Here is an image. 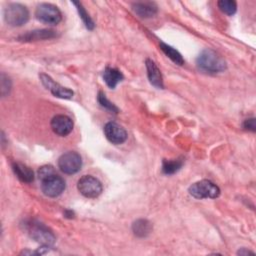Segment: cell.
Returning <instances> with one entry per match:
<instances>
[{"label":"cell","mask_w":256,"mask_h":256,"mask_svg":"<svg viewBox=\"0 0 256 256\" xmlns=\"http://www.w3.org/2000/svg\"><path fill=\"white\" fill-rule=\"evenodd\" d=\"M197 67L206 73L216 74L226 69L225 60L214 50L204 49L196 59Z\"/></svg>","instance_id":"obj_1"},{"label":"cell","mask_w":256,"mask_h":256,"mask_svg":"<svg viewBox=\"0 0 256 256\" xmlns=\"http://www.w3.org/2000/svg\"><path fill=\"white\" fill-rule=\"evenodd\" d=\"M29 19V11L26 6L19 3H11L4 9L5 22L13 27L22 26Z\"/></svg>","instance_id":"obj_2"},{"label":"cell","mask_w":256,"mask_h":256,"mask_svg":"<svg viewBox=\"0 0 256 256\" xmlns=\"http://www.w3.org/2000/svg\"><path fill=\"white\" fill-rule=\"evenodd\" d=\"M189 194L196 199H215L220 195L219 187L210 180H200L193 183L189 189Z\"/></svg>","instance_id":"obj_3"},{"label":"cell","mask_w":256,"mask_h":256,"mask_svg":"<svg viewBox=\"0 0 256 256\" xmlns=\"http://www.w3.org/2000/svg\"><path fill=\"white\" fill-rule=\"evenodd\" d=\"M27 231L31 238L41 243L42 245L51 246L55 242V236L51 230H49L44 224L37 221H30L26 224Z\"/></svg>","instance_id":"obj_4"},{"label":"cell","mask_w":256,"mask_h":256,"mask_svg":"<svg viewBox=\"0 0 256 256\" xmlns=\"http://www.w3.org/2000/svg\"><path fill=\"white\" fill-rule=\"evenodd\" d=\"M35 16L37 20L48 25H56L62 19V15L58 7L50 3L39 4L35 10Z\"/></svg>","instance_id":"obj_5"},{"label":"cell","mask_w":256,"mask_h":256,"mask_svg":"<svg viewBox=\"0 0 256 256\" xmlns=\"http://www.w3.org/2000/svg\"><path fill=\"white\" fill-rule=\"evenodd\" d=\"M82 166V158L75 151H68L62 154L58 159V168L64 174H75Z\"/></svg>","instance_id":"obj_6"},{"label":"cell","mask_w":256,"mask_h":256,"mask_svg":"<svg viewBox=\"0 0 256 256\" xmlns=\"http://www.w3.org/2000/svg\"><path fill=\"white\" fill-rule=\"evenodd\" d=\"M77 188L79 192L84 197H87V198H96L101 194L103 190L101 182L97 178L91 175L82 176L78 180Z\"/></svg>","instance_id":"obj_7"},{"label":"cell","mask_w":256,"mask_h":256,"mask_svg":"<svg viewBox=\"0 0 256 256\" xmlns=\"http://www.w3.org/2000/svg\"><path fill=\"white\" fill-rule=\"evenodd\" d=\"M65 181L56 173L41 180V189L44 195L48 197H57L65 190Z\"/></svg>","instance_id":"obj_8"},{"label":"cell","mask_w":256,"mask_h":256,"mask_svg":"<svg viewBox=\"0 0 256 256\" xmlns=\"http://www.w3.org/2000/svg\"><path fill=\"white\" fill-rule=\"evenodd\" d=\"M39 78L43 86L49 90L55 97L62 99H71L74 95V92L66 87L61 86L59 83L55 82L49 75L45 73L39 74Z\"/></svg>","instance_id":"obj_9"},{"label":"cell","mask_w":256,"mask_h":256,"mask_svg":"<svg viewBox=\"0 0 256 256\" xmlns=\"http://www.w3.org/2000/svg\"><path fill=\"white\" fill-rule=\"evenodd\" d=\"M104 134L108 141L113 144H122L127 139L126 130L115 122H108L105 124Z\"/></svg>","instance_id":"obj_10"},{"label":"cell","mask_w":256,"mask_h":256,"mask_svg":"<svg viewBox=\"0 0 256 256\" xmlns=\"http://www.w3.org/2000/svg\"><path fill=\"white\" fill-rule=\"evenodd\" d=\"M52 131L59 136H66L73 130V121L66 115H56L50 123Z\"/></svg>","instance_id":"obj_11"},{"label":"cell","mask_w":256,"mask_h":256,"mask_svg":"<svg viewBox=\"0 0 256 256\" xmlns=\"http://www.w3.org/2000/svg\"><path fill=\"white\" fill-rule=\"evenodd\" d=\"M146 69H147V76L149 79V82L156 88L158 89H163L164 84H163V78H162V74L159 70V68L157 67V65L155 64L154 61H152L151 59H147L146 62Z\"/></svg>","instance_id":"obj_12"},{"label":"cell","mask_w":256,"mask_h":256,"mask_svg":"<svg viewBox=\"0 0 256 256\" xmlns=\"http://www.w3.org/2000/svg\"><path fill=\"white\" fill-rule=\"evenodd\" d=\"M133 11L141 18H151L157 13V5L154 2H136L132 5Z\"/></svg>","instance_id":"obj_13"},{"label":"cell","mask_w":256,"mask_h":256,"mask_svg":"<svg viewBox=\"0 0 256 256\" xmlns=\"http://www.w3.org/2000/svg\"><path fill=\"white\" fill-rule=\"evenodd\" d=\"M56 36L55 31L50 29H40V30H34L29 31L26 34H23L19 37L20 41L30 42V41H38V40H45V39H51Z\"/></svg>","instance_id":"obj_14"},{"label":"cell","mask_w":256,"mask_h":256,"mask_svg":"<svg viewBox=\"0 0 256 256\" xmlns=\"http://www.w3.org/2000/svg\"><path fill=\"white\" fill-rule=\"evenodd\" d=\"M12 170L17 178L24 183H31L34 180V172L25 164L14 162L12 163Z\"/></svg>","instance_id":"obj_15"},{"label":"cell","mask_w":256,"mask_h":256,"mask_svg":"<svg viewBox=\"0 0 256 256\" xmlns=\"http://www.w3.org/2000/svg\"><path fill=\"white\" fill-rule=\"evenodd\" d=\"M123 74L116 68L106 67L103 71V79L106 85L111 89H114L116 85L123 80Z\"/></svg>","instance_id":"obj_16"},{"label":"cell","mask_w":256,"mask_h":256,"mask_svg":"<svg viewBox=\"0 0 256 256\" xmlns=\"http://www.w3.org/2000/svg\"><path fill=\"white\" fill-rule=\"evenodd\" d=\"M151 230H152V225L146 219H138L132 224V231L134 235L140 238L148 236Z\"/></svg>","instance_id":"obj_17"},{"label":"cell","mask_w":256,"mask_h":256,"mask_svg":"<svg viewBox=\"0 0 256 256\" xmlns=\"http://www.w3.org/2000/svg\"><path fill=\"white\" fill-rule=\"evenodd\" d=\"M160 49L163 51V53L169 58L171 59L175 64L177 65H183L184 64V59L182 57V55L172 46L164 43V42H160L159 44Z\"/></svg>","instance_id":"obj_18"},{"label":"cell","mask_w":256,"mask_h":256,"mask_svg":"<svg viewBox=\"0 0 256 256\" xmlns=\"http://www.w3.org/2000/svg\"><path fill=\"white\" fill-rule=\"evenodd\" d=\"M183 165L182 159H173L167 160L164 159L162 162V172L166 175H172L179 171Z\"/></svg>","instance_id":"obj_19"},{"label":"cell","mask_w":256,"mask_h":256,"mask_svg":"<svg viewBox=\"0 0 256 256\" xmlns=\"http://www.w3.org/2000/svg\"><path fill=\"white\" fill-rule=\"evenodd\" d=\"M72 3L76 6L77 11H78V13H79V16H80V18L82 19V21H83L85 27H86L87 29H89V30H93L95 24H94L93 20L91 19V17L89 16V14L87 13V11L85 10V8L83 7V5H82L80 2H76V1H74V2H72Z\"/></svg>","instance_id":"obj_20"},{"label":"cell","mask_w":256,"mask_h":256,"mask_svg":"<svg viewBox=\"0 0 256 256\" xmlns=\"http://www.w3.org/2000/svg\"><path fill=\"white\" fill-rule=\"evenodd\" d=\"M217 5L223 13H225L229 16H232L236 13L237 4L233 0H220L217 2Z\"/></svg>","instance_id":"obj_21"},{"label":"cell","mask_w":256,"mask_h":256,"mask_svg":"<svg viewBox=\"0 0 256 256\" xmlns=\"http://www.w3.org/2000/svg\"><path fill=\"white\" fill-rule=\"evenodd\" d=\"M97 101H98V103L100 104V106H101V107H103L104 109L108 110L109 112L118 113V108H117V107H116L112 102H110V101L107 99L106 95H105L103 92H101V91H100V92L98 93Z\"/></svg>","instance_id":"obj_22"},{"label":"cell","mask_w":256,"mask_h":256,"mask_svg":"<svg viewBox=\"0 0 256 256\" xmlns=\"http://www.w3.org/2000/svg\"><path fill=\"white\" fill-rule=\"evenodd\" d=\"M55 173L56 172H55L53 166L44 165V166L40 167L39 170H38V178H39V180H43V179H45V178H47V177H49V176H51Z\"/></svg>","instance_id":"obj_23"},{"label":"cell","mask_w":256,"mask_h":256,"mask_svg":"<svg viewBox=\"0 0 256 256\" xmlns=\"http://www.w3.org/2000/svg\"><path fill=\"white\" fill-rule=\"evenodd\" d=\"M11 89V80L4 73L1 74V94L2 96H6L9 94Z\"/></svg>","instance_id":"obj_24"},{"label":"cell","mask_w":256,"mask_h":256,"mask_svg":"<svg viewBox=\"0 0 256 256\" xmlns=\"http://www.w3.org/2000/svg\"><path fill=\"white\" fill-rule=\"evenodd\" d=\"M243 127L246 129V130H249V131H252V132H255L256 130V125H255V118H249V119H246L243 123Z\"/></svg>","instance_id":"obj_25"},{"label":"cell","mask_w":256,"mask_h":256,"mask_svg":"<svg viewBox=\"0 0 256 256\" xmlns=\"http://www.w3.org/2000/svg\"><path fill=\"white\" fill-rule=\"evenodd\" d=\"M237 254L238 255H248V254H254V252L253 251H250V250H247V249H245V248H242V249H240L238 252H237Z\"/></svg>","instance_id":"obj_26"}]
</instances>
